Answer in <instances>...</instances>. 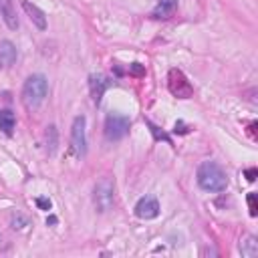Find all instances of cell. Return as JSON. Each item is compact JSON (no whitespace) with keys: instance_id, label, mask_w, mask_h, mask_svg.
Returning a JSON list of instances; mask_svg holds the SVG:
<instances>
[{"instance_id":"obj_20","label":"cell","mask_w":258,"mask_h":258,"mask_svg":"<svg viewBox=\"0 0 258 258\" xmlns=\"http://www.w3.org/2000/svg\"><path fill=\"white\" fill-rule=\"evenodd\" d=\"M173 131H175V133H179V135H185V133H189V127H187L183 121H177V123H175V127H173Z\"/></svg>"},{"instance_id":"obj_6","label":"cell","mask_w":258,"mask_h":258,"mask_svg":"<svg viewBox=\"0 0 258 258\" xmlns=\"http://www.w3.org/2000/svg\"><path fill=\"white\" fill-rule=\"evenodd\" d=\"M167 89L177 99H189L194 95V87L187 81V77L179 69H169L167 73Z\"/></svg>"},{"instance_id":"obj_3","label":"cell","mask_w":258,"mask_h":258,"mask_svg":"<svg viewBox=\"0 0 258 258\" xmlns=\"http://www.w3.org/2000/svg\"><path fill=\"white\" fill-rule=\"evenodd\" d=\"M115 202V183L111 177H103L95 183L93 187V204L97 208V212H107L111 210Z\"/></svg>"},{"instance_id":"obj_13","label":"cell","mask_w":258,"mask_h":258,"mask_svg":"<svg viewBox=\"0 0 258 258\" xmlns=\"http://www.w3.org/2000/svg\"><path fill=\"white\" fill-rule=\"evenodd\" d=\"M0 14H2V18H4V22H6V26H8L10 30H16V28H18V18H16V14H14V8H12V2H10V0H2V10H0Z\"/></svg>"},{"instance_id":"obj_24","label":"cell","mask_w":258,"mask_h":258,"mask_svg":"<svg viewBox=\"0 0 258 258\" xmlns=\"http://www.w3.org/2000/svg\"><path fill=\"white\" fill-rule=\"evenodd\" d=\"M0 10H2V0H0Z\"/></svg>"},{"instance_id":"obj_7","label":"cell","mask_w":258,"mask_h":258,"mask_svg":"<svg viewBox=\"0 0 258 258\" xmlns=\"http://www.w3.org/2000/svg\"><path fill=\"white\" fill-rule=\"evenodd\" d=\"M135 216L141 220H153L159 216V202L153 196H143L135 204Z\"/></svg>"},{"instance_id":"obj_14","label":"cell","mask_w":258,"mask_h":258,"mask_svg":"<svg viewBox=\"0 0 258 258\" xmlns=\"http://www.w3.org/2000/svg\"><path fill=\"white\" fill-rule=\"evenodd\" d=\"M240 254L246 256V258H256L258 256V242H256L254 236H246L240 242Z\"/></svg>"},{"instance_id":"obj_8","label":"cell","mask_w":258,"mask_h":258,"mask_svg":"<svg viewBox=\"0 0 258 258\" xmlns=\"http://www.w3.org/2000/svg\"><path fill=\"white\" fill-rule=\"evenodd\" d=\"M113 85V81L105 75H91L89 77V91H91V97H93V103L99 105L101 99H103V93Z\"/></svg>"},{"instance_id":"obj_16","label":"cell","mask_w":258,"mask_h":258,"mask_svg":"<svg viewBox=\"0 0 258 258\" xmlns=\"http://www.w3.org/2000/svg\"><path fill=\"white\" fill-rule=\"evenodd\" d=\"M145 125L149 127V131H151V135H153V139H155V141H159V139H163V141H167L169 145L173 143V141H171V137H169V135H167L165 131H161V129H159L157 125H153L151 121H145Z\"/></svg>"},{"instance_id":"obj_1","label":"cell","mask_w":258,"mask_h":258,"mask_svg":"<svg viewBox=\"0 0 258 258\" xmlns=\"http://www.w3.org/2000/svg\"><path fill=\"white\" fill-rule=\"evenodd\" d=\"M48 95V81L44 75H30L22 85V105L28 111H36Z\"/></svg>"},{"instance_id":"obj_17","label":"cell","mask_w":258,"mask_h":258,"mask_svg":"<svg viewBox=\"0 0 258 258\" xmlns=\"http://www.w3.org/2000/svg\"><path fill=\"white\" fill-rule=\"evenodd\" d=\"M129 75L131 77H143L145 75V67L139 64V62H131L129 64Z\"/></svg>"},{"instance_id":"obj_10","label":"cell","mask_w":258,"mask_h":258,"mask_svg":"<svg viewBox=\"0 0 258 258\" xmlns=\"http://www.w3.org/2000/svg\"><path fill=\"white\" fill-rule=\"evenodd\" d=\"M18 50L10 40H0V69H8L16 62Z\"/></svg>"},{"instance_id":"obj_9","label":"cell","mask_w":258,"mask_h":258,"mask_svg":"<svg viewBox=\"0 0 258 258\" xmlns=\"http://www.w3.org/2000/svg\"><path fill=\"white\" fill-rule=\"evenodd\" d=\"M22 8H24V12L28 14L30 22H32L38 30H44V28H46V14H44L36 4L28 2V0H22Z\"/></svg>"},{"instance_id":"obj_4","label":"cell","mask_w":258,"mask_h":258,"mask_svg":"<svg viewBox=\"0 0 258 258\" xmlns=\"http://www.w3.org/2000/svg\"><path fill=\"white\" fill-rule=\"evenodd\" d=\"M131 127V119L121 113H109L105 119V139L107 141H121Z\"/></svg>"},{"instance_id":"obj_5","label":"cell","mask_w":258,"mask_h":258,"mask_svg":"<svg viewBox=\"0 0 258 258\" xmlns=\"http://www.w3.org/2000/svg\"><path fill=\"white\" fill-rule=\"evenodd\" d=\"M85 127H87L85 115H77L71 127V149L77 157H85L87 153V129Z\"/></svg>"},{"instance_id":"obj_19","label":"cell","mask_w":258,"mask_h":258,"mask_svg":"<svg viewBox=\"0 0 258 258\" xmlns=\"http://www.w3.org/2000/svg\"><path fill=\"white\" fill-rule=\"evenodd\" d=\"M36 206H38L40 210H44V212H48V210L52 208V202H50L48 198H36Z\"/></svg>"},{"instance_id":"obj_22","label":"cell","mask_w":258,"mask_h":258,"mask_svg":"<svg viewBox=\"0 0 258 258\" xmlns=\"http://www.w3.org/2000/svg\"><path fill=\"white\" fill-rule=\"evenodd\" d=\"M248 131H250V135H252V139H256V121H252V123L248 125Z\"/></svg>"},{"instance_id":"obj_23","label":"cell","mask_w":258,"mask_h":258,"mask_svg":"<svg viewBox=\"0 0 258 258\" xmlns=\"http://www.w3.org/2000/svg\"><path fill=\"white\" fill-rule=\"evenodd\" d=\"M46 224H56V218H54V216H50V218L46 220Z\"/></svg>"},{"instance_id":"obj_12","label":"cell","mask_w":258,"mask_h":258,"mask_svg":"<svg viewBox=\"0 0 258 258\" xmlns=\"http://www.w3.org/2000/svg\"><path fill=\"white\" fill-rule=\"evenodd\" d=\"M14 125H16L14 113H12L10 109H0V131L10 137L12 131H14Z\"/></svg>"},{"instance_id":"obj_15","label":"cell","mask_w":258,"mask_h":258,"mask_svg":"<svg viewBox=\"0 0 258 258\" xmlns=\"http://www.w3.org/2000/svg\"><path fill=\"white\" fill-rule=\"evenodd\" d=\"M56 145H58V133H56V127H54V125H48V127H46V149H48V155H54Z\"/></svg>"},{"instance_id":"obj_2","label":"cell","mask_w":258,"mask_h":258,"mask_svg":"<svg viewBox=\"0 0 258 258\" xmlns=\"http://www.w3.org/2000/svg\"><path fill=\"white\" fill-rule=\"evenodd\" d=\"M196 179L204 191H224L228 187V175L216 161H204L198 167Z\"/></svg>"},{"instance_id":"obj_21","label":"cell","mask_w":258,"mask_h":258,"mask_svg":"<svg viewBox=\"0 0 258 258\" xmlns=\"http://www.w3.org/2000/svg\"><path fill=\"white\" fill-rule=\"evenodd\" d=\"M244 175H246V179H248V181H254V179H256V175H258V171H256V167H250V169H246V171H244Z\"/></svg>"},{"instance_id":"obj_18","label":"cell","mask_w":258,"mask_h":258,"mask_svg":"<svg viewBox=\"0 0 258 258\" xmlns=\"http://www.w3.org/2000/svg\"><path fill=\"white\" fill-rule=\"evenodd\" d=\"M246 200H248V208H250V216H256V214H258V204H256V194H254V191H250Z\"/></svg>"},{"instance_id":"obj_11","label":"cell","mask_w":258,"mask_h":258,"mask_svg":"<svg viewBox=\"0 0 258 258\" xmlns=\"http://www.w3.org/2000/svg\"><path fill=\"white\" fill-rule=\"evenodd\" d=\"M177 8V0H157V6L151 12V18H169Z\"/></svg>"}]
</instances>
